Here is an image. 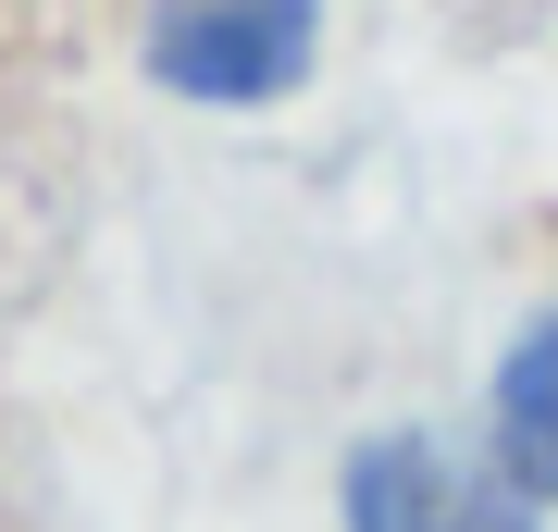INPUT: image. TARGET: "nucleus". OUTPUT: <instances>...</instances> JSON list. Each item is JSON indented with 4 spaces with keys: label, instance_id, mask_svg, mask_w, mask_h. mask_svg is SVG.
I'll return each instance as SVG.
<instances>
[{
    "label": "nucleus",
    "instance_id": "1",
    "mask_svg": "<svg viewBox=\"0 0 558 532\" xmlns=\"http://www.w3.org/2000/svg\"><path fill=\"white\" fill-rule=\"evenodd\" d=\"M149 62L186 99H274L311 62V0H149Z\"/></svg>",
    "mask_w": 558,
    "mask_h": 532
},
{
    "label": "nucleus",
    "instance_id": "2",
    "mask_svg": "<svg viewBox=\"0 0 558 532\" xmlns=\"http://www.w3.org/2000/svg\"><path fill=\"white\" fill-rule=\"evenodd\" d=\"M348 532H534V520H521L484 471H459L447 446L398 434V446H360V471H348Z\"/></svg>",
    "mask_w": 558,
    "mask_h": 532
},
{
    "label": "nucleus",
    "instance_id": "3",
    "mask_svg": "<svg viewBox=\"0 0 558 532\" xmlns=\"http://www.w3.org/2000/svg\"><path fill=\"white\" fill-rule=\"evenodd\" d=\"M497 458H509V483L558 495V322H534L497 372Z\"/></svg>",
    "mask_w": 558,
    "mask_h": 532
}]
</instances>
